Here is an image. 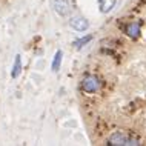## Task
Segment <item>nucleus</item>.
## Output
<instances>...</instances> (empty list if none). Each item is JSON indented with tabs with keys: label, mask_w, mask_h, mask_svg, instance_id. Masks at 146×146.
I'll return each instance as SVG.
<instances>
[{
	"label": "nucleus",
	"mask_w": 146,
	"mask_h": 146,
	"mask_svg": "<svg viewBox=\"0 0 146 146\" xmlns=\"http://www.w3.org/2000/svg\"><path fill=\"white\" fill-rule=\"evenodd\" d=\"M106 145H112V146H137L140 145V139L132 134L118 131L114 132L108 140H106Z\"/></svg>",
	"instance_id": "f257e3e1"
},
{
	"label": "nucleus",
	"mask_w": 146,
	"mask_h": 146,
	"mask_svg": "<svg viewBox=\"0 0 146 146\" xmlns=\"http://www.w3.org/2000/svg\"><path fill=\"white\" fill-rule=\"evenodd\" d=\"M82 91L86 94H94V92H98L102 88V80L98 78L97 76H85L83 77V80H82Z\"/></svg>",
	"instance_id": "f03ea898"
},
{
	"label": "nucleus",
	"mask_w": 146,
	"mask_h": 146,
	"mask_svg": "<svg viewBox=\"0 0 146 146\" xmlns=\"http://www.w3.org/2000/svg\"><path fill=\"white\" fill-rule=\"evenodd\" d=\"M52 6H54V11L65 17V15H69L71 11L74 9V0H52Z\"/></svg>",
	"instance_id": "7ed1b4c3"
},
{
	"label": "nucleus",
	"mask_w": 146,
	"mask_h": 146,
	"mask_svg": "<svg viewBox=\"0 0 146 146\" xmlns=\"http://www.w3.org/2000/svg\"><path fill=\"white\" fill-rule=\"evenodd\" d=\"M69 26L72 29L78 31V33H83L89 28V22L85 17H71L69 19Z\"/></svg>",
	"instance_id": "20e7f679"
},
{
	"label": "nucleus",
	"mask_w": 146,
	"mask_h": 146,
	"mask_svg": "<svg viewBox=\"0 0 146 146\" xmlns=\"http://www.w3.org/2000/svg\"><path fill=\"white\" fill-rule=\"evenodd\" d=\"M125 34L128 35V37H131V38H139V35L141 33V23L140 22H129L128 25L125 26Z\"/></svg>",
	"instance_id": "39448f33"
},
{
	"label": "nucleus",
	"mask_w": 146,
	"mask_h": 146,
	"mask_svg": "<svg viewBox=\"0 0 146 146\" xmlns=\"http://www.w3.org/2000/svg\"><path fill=\"white\" fill-rule=\"evenodd\" d=\"M22 72V57L20 56H15V60H14V65H13V71H11V77L13 78H17Z\"/></svg>",
	"instance_id": "423d86ee"
},
{
	"label": "nucleus",
	"mask_w": 146,
	"mask_h": 146,
	"mask_svg": "<svg viewBox=\"0 0 146 146\" xmlns=\"http://www.w3.org/2000/svg\"><path fill=\"white\" fill-rule=\"evenodd\" d=\"M115 2L117 0H98V6H100V11L102 13H109L114 6H115Z\"/></svg>",
	"instance_id": "0eeeda50"
},
{
	"label": "nucleus",
	"mask_w": 146,
	"mask_h": 146,
	"mask_svg": "<svg viewBox=\"0 0 146 146\" xmlns=\"http://www.w3.org/2000/svg\"><path fill=\"white\" fill-rule=\"evenodd\" d=\"M62 57H63V52L62 51H57L56 56L52 58V63H51V69L54 71V72H57L58 69H60V65H62Z\"/></svg>",
	"instance_id": "6e6552de"
},
{
	"label": "nucleus",
	"mask_w": 146,
	"mask_h": 146,
	"mask_svg": "<svg viewBox=\"0 0 146 146\" xmlns=\"http://www.w3.org/2000/svg\"><path fill=\"white\" fill-rule=\"evenodd\" d=\"M91 40H92V35L89 34V35H85V37H82V38H77V40L74 42L72 45H74V48H77V49H82L83 46H86V45H88V43H89Z\"/></svg>",
	"instance_id": "1a4fd4ad"
}]
</instances>
